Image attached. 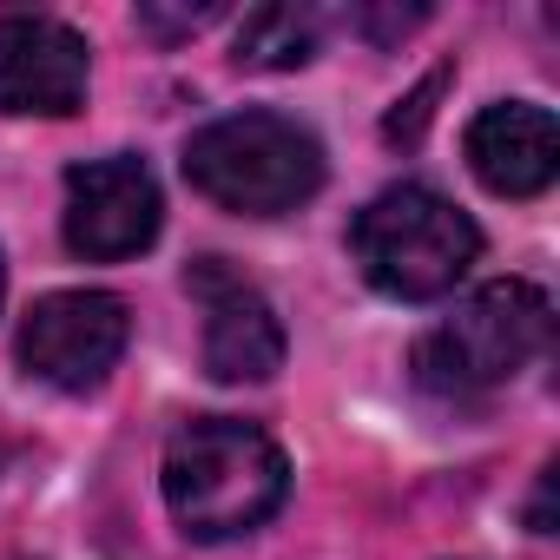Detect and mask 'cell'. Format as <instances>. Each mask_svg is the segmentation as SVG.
Masks as SVG:
<instances>
[{
	"instance_id": "6da1fadb",
	"label": "cell",
	"mask_w": 560,
	"mask_h": 560,
	"mask_svg": "<svg viewBox=\"0 0 560 560\" xmlns=\"http://www.w3.org/2000/svg\"><path fill=\"white\" fill-rule=\"evenodd\" d=\"M291 494V462L257 422L198 416L165 442V501L191 540H237Z\"/></svg>"
},
{
	"instance_id": "7a4b0ae2",
	"label": "cell",
	"mask_w": 560,
	"mask_h": 560,
	"mask_svg": "<svg viewBox=\"0 0 560 560\" xmlns=\"http://www.w3.org/2000/svg\"><path fill=\"white\" fill-rule=\"evenodd\" d=\"M185 178L237 218H284L317 198L324 145L284 113H231L185 139Z\"/></svg>"
},
{
	"instance_id": "3957f363",
	"label": "cell",
	"mask_w": 560,
	"mask_h": 560,
	"mask_svg": "<svg viewBox=\"0 0 560 560\" xmlns=\"http://www.w3.org/2000/svg\"><path fill=\"white\" fill-rule=\"evenodd\" d=\"M350 250L383 298L429 304V298H448L468 277V264L481 257V231L455 198H442L429 185H389L383 198H370L357 211Z\"/></svg>"
},
{
	"instance_id": "277c9868",
	"label": "cell",
	"mask_w": 560,
	"mask_h": 560,
	"mask_svg": "<svg viewBox=\"0 0 560 560\" xmlns=\"http://www.w3.org/2000/svg\"><path fill=\"white\" fill-rule=\"evenodd\" d=\"M547 330H553V304L534 284H521V277L481 284L475 298L455 304L448 324H435L416 343V383L448 402L488 396L547 350Z\"/></svg>"
},
{
	"instance_id": "5b68a950",
	"label": "cell",
	"mask_w": 560,
	"mask_h": 560,
	"mask_svg": "<svg viewBox=\"0 0 560 560\" xmlns=\"http://www.w3.org/2000/svg\"><path fill=\"white\" fill-rule=\"evenodd\" d=\"M126 337L132 317L113 291H54L21 324V363L54 389H93L126 357Z\"/></svg>"
},
{
	"instance_id": "8992f818",
	"label": "cell",
	"mask_w": 560,
	"mask_h": 560,
	"mask_svg": "<svg viewBox=\"0 0 560 560\" xmlns=\"http://www.w3.org/2000/svg\"><path fill=\"white\" fill-rule=\"evenodd\" d=\"M165 224L159 178L139 159H86L67 172V244L86 264L139 257Z\"/></svg>"
},
{
	"instance_id": "52a82bcc",
	"label": "cell",
	"mask_w": 560,
	"mask_h": 560,
	"mask_svg": "<svg viewBox=\"0 0 560 560\" xmlns=\"http://www.w3.org/2000/svg\"><path fill=\"white\" fill-rule=\"evenodd\" d=\"M86 106V40L54 14H0V113L67 119Z\"/></svg>"
},
{
	"instance_id": "ba28073f",
	"label": "cell",
	"mask_w": 560,
	"mask_h": 560,
	"mask_svg": "<svg viewBox=\"0 0 560 560\" xmlns=\"http://www.w3.org/2000/svg\"><path fill=\"white\" fill-rule=\"evenodd\" d=\"M185 284L205 298V370L218 383H264L284 370V324L224 257H198Z\"/></svg>"
},
{
	"instance_id": "9c48e42d",
	"label": "cell",
	"mask_w": 560,
	"mask_h": 560,
	"mask_svg": "<svg viewBox=\"0 0 560 560\" xmlns=\"http://www.w3.org/2000/svg\"><path fill=\"white\" fill-rule=\"evenodd\" d=\"M468 165L494 198H534L560 172V126L534 100H501L468 126Z\"/></svg>"
},
{
	"instance_id": "30bf717a",
	"label": "cell",
	"mask_w": 560,
	"mask_h": 560,
	"mask_svg": "<svg viewBox=\"0 0 560 560\" xmlns=\"http://www.w3.org/2000/svg\"><path fill=\"white\" fill-rule=\"evenodd\" d=\"M324 40V21L317 8H291V0H277V8H250L244 27H237V67H257V73H291L317 54Z\"/></svg>"
},
{
	"instance_id": "8fae6325",
	"label": "cell",
	"mask_w": 560,
	"mask_h": 560,
	"mask_svg": "<svg viewBox=\"0 0 560 560\" xmlns=\"http://www.w3.org/2000/svg\"><path fill=\"white\" fill-rule=\"evenodd\" d=\"M435 93H442V73H435L422 93H409V100L389 113V126H383V132H389V139H416V132L429 126V113H435Z\"/></svg>"
},
{
	"instance_id": "7c38bea8",
	"label": "cell",
	"mask_w": 560,
	"mask_h": 560,
	"mask_svg": "<svg viewBox=\"0 0 560 560\" xmlns=\"http://www.w3.org/2000/svg\"><path fill=\"white\" fill-rule=\"evenodd\" d=\"M224 8H191V14H165V8H139V27H152V34H198L205 21H218Z\"/></svg>"
},
{
	"instance_id": "4fadbf2b",
	"label": "cell",
	"mask_w": 560,
	"mask_h": 560,
	"mask_svg": "<svg viewBox=\"0 0 560 560\" xmlns=\"http://www.w3.org/2000/svg\"><path fill=\"white\" fill-rule=\"evenodd\" d=\"M0 291H8V264H0Z\"/></svg>"
}]
</instances>
